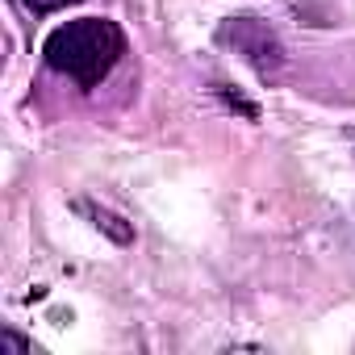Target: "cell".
<instances>
[{
	"mask_svg": "<svg viewBox=\"0 0 355 355\" xmlns=\"http://www.w3.org/2000/svg\"><path fill=\"white\" fill-rule=\"evenodd\" d=\"M42 55L59 76L76 80L80 88H96L125 55V34L109 17H76L51 30V38L42 42Z\"/></svg>",
	"mask_w": 355,
	"mask_h": 355,
	"instance_id": "6da1fadb",
	"label": "cell"
},
{
	"mask_svg": "<svg viewBox=\"0 0 355 355\" xmlns=\"http://www.w3.org/2000/svg\"><path fill=\"white\" fill-rule=\"evenodd\" d=\"M218 38H222L226 46H234V55H239L259 80H268V84L280 80L288 55H284V42L276 38V30H272L268 21H259V17H226L222 30H218Z\"/></svg>",
	"mask_w": 355,
	"mask_h": 355,
	"instance_id": "7a4b0ae2",
	"label": "cell"
},
{
	"mask_svg": "<svg viewBox=\"0 0 355 355\" xmlns=\"http://www.w3.org/2000/svg\"><path fill=\"white\" fill-rule=\"evenodd\" d=\"M80 214H88V218H92V226H96V230H105L113 243H121V247H125V243H134V230H130L113 209H101V205H92V201H80Z\"/></svg>",
	"mask_w": 355,
	"mask_h": 355,
	"instance_id": "3957f363",
	"label": "cell"
},
{
	"mask_svg": "<svg viewBox=\"0 0 355 355\" xmlns=\"http://www.w3.org/2000/svg\"><path fill=\"white\" fill-rule=\"evenodd\" d=\"M21 5H26L30 13H59V9H67V5H80V0H21Z\"/></svg>",
	"mask_w": 355,
	"mask_h": 355,
	"instance_id": "277c9868",
	"label": "cell"
},
{
	"mask_svg": "<svg viewBox=\"0 0 355 355\" xmlns=\"http://www.w3.org/2000/svg\"><path fill=\"white\" fill-rule=\"evenodd\" d=\"M218 96H226V105H234V109H243L247 117H259V109H255L251 101H243V96H234V92H230L226 84H218Z\"/></svg>",
	"mask_w": 355,
	"mask_h": 355,
	"instance_id": "5b68a950",
	"label": "cell"
},
{
	"mask_svg": "<svg viewBox=\"0 0 355 355\" xmlns=\"http://www.w3.org/2000/svg\"><path fill=\"white\" fill-rule=\"evenodd\" d=\"M0 347H5V351H34V343L13 334V330H0Z\"/></svg>",
	"mask_w": 355,
	"mask_h": 355,
	"instance_id": "8992f818",
	"label": "cell"
}]
</instances>
